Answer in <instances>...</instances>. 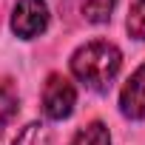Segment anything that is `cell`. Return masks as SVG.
I'll return each mask as SVG.
<instances>
[{
	"label": "cell",
	"mask_w": 145,
	"mask_h": 145,
	"mask_svg": "<svg viewBox=\"0 0 145 145\" xmlns=\"http://www.w3.org/2000/svg\"><path fill=\"white\" fill-rule=\"evenodd\" d=\"M68 65H71V74H74L86 88H91V91H108V86L120 74L122 54L108 40H91V43L80 46L74 54H71Z\"/></svg>",
	"instance_id": "cell-1"
},
{
	"label": "cell",
	"mask_w": 145,
	"mask_h": 145,
	"mask_svg": "<svg viewBox=\"0 0 145 145\" xmlns=\"http://www.w3.org/2000/svg\"><path fill=\"white\" fill-rule=\"evenodd\" d=\"M74 103H77V91L71 86L68 77L63 74H51L43 86V111L48 120H65L74 111Z\"/></svg>",
	"instance_id": "cell-2"
},
{
	"label": "cell",
	"mask_w": 145,
	"mask_h": 145,
	"mask_svg": "<svg viewBox=\"0 0 145 145\" xmlns=\"http://www.w3.org/2000/svg\"><path fill=\"white\" fill-rule=\"evenodd\" d=\"M48 26V6L46 0H17L12 12V31L23 40L43 34Z\"/></svg>",
	"instance_id": "cell-3"
},
{
	"label": "cell",
	"mask_w": 145,
	"mask_h": 145,
	"mask_svg": "<svg viewBox=\"0 0 145 145\" xmlns=\"http://www.w3.org/2000/svg\"><path fill=\"white\" fill-rule=\"evenodd\" d=\"M120 111L128 120H145V63L122 86V91H120Z\"/></svg>",
	"instance_id": "cell-4"
},
{
	"label": "cell",
	"mask_w": 145,
	"mask_h": 145,
	"mask_svg": "<svg viewBox=\"0 0 145 145\" xmlns=\"http://www.w3.org/2000/svg\"><path fill=\"white\" fill-rule=\"evenodd\" d=\"M17 114V88L12 80H0V134Z\"/></svg>",
	"instance_id": "cell-5"
},
{
	"label": "cell",
	"mask_w": 145,
	"mask_h": 145,
	"mask_svg": "<svg viewBox=\"0 0 145 145\" xmlns=\"http://www.w3.org/2000/svg\"><path fill=\"white\" fill-rule=\"evenodd\" d=\"M68 145H111V134L103 122H88L86 128H80Z\"/></svg>",
	"instance_id": "cell-6"
},
{
	"label": "cell",
	"mask_w": 145,
	"mask_h": 145,
	"mask_svg": "<svg viewBox=\"0 0 145 145\" xmlns=\"http://www.w3.org/2000/svg\"><path fill=\"white\" fill-rule=\"evenodd\" d=\"M117 0H86L83 3V17L88 23H108Z\"/></svg>",
	"instance_id": "cell-7"
},
{
	"label": "cell",
	"mask_w": 145,
	"mask_h": 145,
	"mask_svg": "<svg viewBox=\"0 0 145 145\" xmlns=\"http://www.w3.org/2000/svg\"><path fill=\"white\" fill-rule=\"evenodd\" d=\"M12 145H51V131L43 122H31L20 131V137Z\"/></svg>",
	"instance_id": "cell-8"
},
{
	"label": "cell",
	"mask_w": 145,
	"mask_h": 145,
	"mask_svg": "<svg viewBox=\"0 0 145 145\" xmlns=\"http://www.w3.org/2000/svg\"><path fill=\"white\" fill-rule=\"evenodd\" d=\"M125 29L134 40H145V0H134L128 9V20Z\"/></svg>",
	"instance_id": "cell-9"
}]
</instances>
